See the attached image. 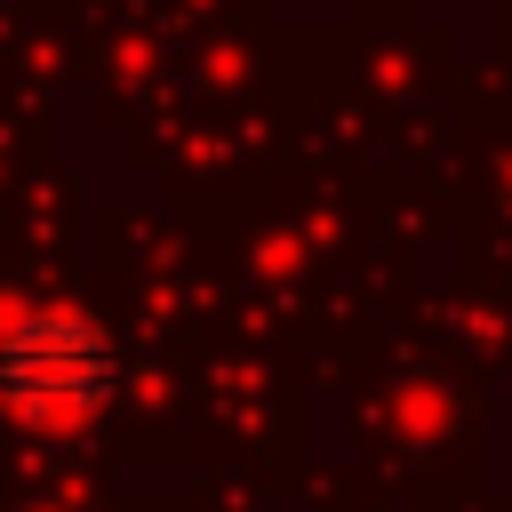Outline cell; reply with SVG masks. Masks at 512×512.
<instances>
[{
    "label": "cell",
    "mask_w": 512,
    "mask_h": 512,
    "mask_svg": "<svg viewBox=\"0 0 512 512\" xmlns=\"http://www.w3.org/2000/svg\"><path fill=\"white\" fill-rule=\"evenodd\" d=\"M120 352L72 304H32L0 328V408L24 432H80L112 408Z\"/></svg>",
    "instance_id": "obj_1"
}]
</instances>
